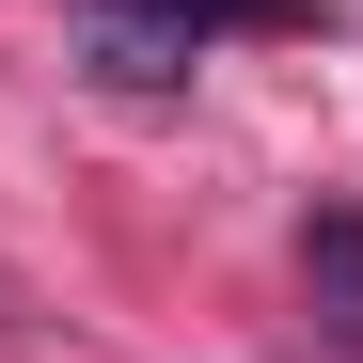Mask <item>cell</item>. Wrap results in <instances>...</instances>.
<instances>
[{
	"instance_id": "6da1fadb",
	"label": "cell",
	"mask_w": 363,
	"mask_h": 363,
	"mask_svg": "<svg viewBox=\"0 0 363 363\" xmlns=\"http://www.w3.org/2000/svg\"><path fill=\"white\" fill-rule=\"evenodd\" d=\"M300 284H316V316L363 347V221H300Z\"/></svg>"
}]
</instances>
